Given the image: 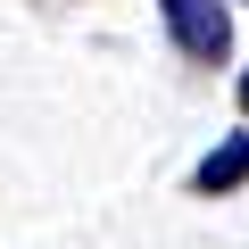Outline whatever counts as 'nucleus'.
<instances>
[{
  "label": "nucleus",
  "instance_id": "f257e3e1",
  "mask_svg": "<svg viewBox=\"0 0 249 249\" xmlns=\"http://www.w3.org/2000/svg\"><path fill=\"white\" fill-rule=\"evenodd\" d=\"M158 17H166V42H175L191 67H224V50H232L224 0H158Z\"/></svg>",
  "mask_w": 249,
  "mask_h": 249
},
{
  "label": "nucleus",
  "instance_id": "f03ea898",
  "mask_svg": "<svg viewBox=\"0 0 249 249\" xmlns=\"http://www.w3.org/2000/svg\"><path fill=\"white\" fill-rule=\"evenodd\" d=\"M241 183H249V133H224V142L191 166V191L216 199V191H241Z\"/></svg>",
  "mask_w": 249,
  "mask_h": 249
},
{
  "label": "nucleus",
  "instance_id": "7ed1b4c3",
  "mask_svg": "<svg viewBox=\"0 0 249 249\" xmlns=\"http://www.w3.org/2000/svg\"><path fill=\"white\" fill-rule=\"evenodd\" d=\"M241 108H249V67H241Z\"/></svg>",
  "mask_w": 249,
  "mask_h": 249
}]
</instances>
